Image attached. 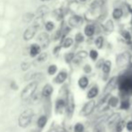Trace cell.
Listing matches in <instances>:
<instances>
[{
    "label": "cell",
    "instance_id": "83f0119b",
    "mask_svg": "<svg viewBox=\"0 0 132 132\" xmlns=\"http://www.w3.org/2000/svg\"><path fill=\"white\" fill-rule=\"evenodd\" d=\"M73 44V39L71 38H66L63 42V47L64 48H69Z\"/></svg>",
    "mask_w": 132,
    "mask_h": 132
},
{
    "label": "cell",
    "instance_id": "7a4b0ae2",
    "mask_svg": "<svg viewBox=\"0 0 132 132\" xmlns=\"http://www.w3.org/2000/svg\"><path fill=\"white\" fill-rule=\"evenodd\" d=\"M33 116V111L32 110L29 109L24 111L19 117V120H18V123L19 126L22 128H26L29 126V124L31 121V118Z\"/></svg>",
    "mask_w": 132,
    "mask_h": 132
},
{
    "label": "cell",
    "instance_id": "d4e9b609",
    "mask_svg": "<svg viewBox=\"0 0 132 132\" xmlns=\"http://www.w3.org/2000/svg\"><path fill=\"white\" fill-rule=\"evenodd\" d=\"M42 24H43V18L42 17H37L36 19L34 20V23H33V26H35L38 29V28L42 27Z\"/></svg>",
    "mask_w": 132,
    "mask_h": 132
},
{
    "label": "cell",
    "instance_id": "44dd1931",
    "mask_svg": "<svg viewBox=\"0 0 132 132\" xmlns=\"http://www.w3.org/2000/svg\"><path fill=\"white\" fill-rule=\"evenodd\" d=\"M64 107H65V102L62 99L57 100V103H56V110L57 111H60L64 109Z\"/></svg>",
    "mask_w": 132,
    "mask_h": 132
},
{
    "label": "cell",
    "instance_id": "f1b7e54d",
    "mask_svg": "<svg viewBox=\"0 0 132 132\" xmlns=\"http://www.w3.org/2000/svg\"><path fill=\"white\" fill-rule=\"evenodd\" d=\"M85 127L82 123H77L74 127V131L75 132H84Z\"/></svg>",
    "mask_w": 132,
    "mask_h": 132
},
{
    "label": "cell",
    "instance_id": "ac0fdd59",
    "mask_svg": "<svg viewBox=\"0 0 132 132\" xmlns=\"http://www.w3.org/2000/svg\"><path fill=\"white\" fill-rule=\"evenodd\" d=\"M104 29L107 31H112L114 29V24H113V22L111 20H108L104 24Z\"/></svg>",
    "mask_w": 132,
    "mask_h": 132
},
{
    "label": "cell",
    "instance_id": "60d3db41",
    "mask_svg": "<svg viewBox=\"0 0 132 132\" xmlns=\"http://www.w3.org/2000/svg\"><path fill=\"white\" fill-rule=\"evenodd\" d=\"M84 70H85V73H90L92 71V68H91L90 65H85V68H84Z\"/></svg>",
    "mask_w": 132,
    "mask_h": 132
},
{
    "label": "cell",
    "instance_id": "7402d4cb",
    "mask_svg": "<svg viewBox=\"0 0 132 132\" xmlns=\"http://www.w3.org/2000/svg\"><path fill=\"white\" fill-rule=\"evenodd\" d=\"M74 108H75V104H74V101H73V97L70 94L69 98H68V112L71 114L74 111Z\"/></svg>",
    "mask_w": 132,
    "mask_h": 132
},
{
    "label": "cell",
    "instance_id": "f546056e",
    "mask_svg": "<svg viewBox=\"0 0 132 132\" xmlns=\"http://www.w3.org/2000/svg\"><path fill=\"white\" fill-rule=\"evenodd\" d=\"M54 17L56 18L57 20H60L61 18H62L63 16V14H62V11H61V9H57V10L54 11V14H53Z\"/></svg>",
    "mask_w": 132,
    "mask_h": 132
},
{
    "label": "cell",
    "instance_id": "ee69618b",
    "mask_svg": "<svg viewBox=\"0 0 132 132\" xmlns=\"http://www.w3.org/2000/svg\"><path fill=\"white\" fill-rule=\"evenodd\" d=\"M40 1H47V0H40Z\"/></svg>",
    "mask_w": 132,
    "mask_h": 132
},
{
    "label": "cell",
    "instance_id": "8fae6325",
    "mask_svg": "<svg viewBox=\"0 0 132 132\" xmlns=\"http://www.w3.org/2000/svg\"><path fill=\"white\" fill-rule=\"evenodd\" d=\"M49 8L46 5H42L40 7H39L38 10H37V14H38V17H42L43 18L46 14L49 13Z\"/></svg>",
    "mask_w": 132,
    "mask_h": 132
},
{
    "label": "cell",
    "instance_id": "4316f807",
    "mask_svg": "<svg viewBox=\"0 0 132 132\" xmlns=\"http://www.w3.org/2000/svg\"><path fill=\"white\" fill-rule=\"evenodd\" d=\"M47 123V117L46 116H42L38 120V126L40 128H43Z\"/></svg>",
    "mask_w": 132,
    "mask_h": 132
},
{
    "label": "cell",
    "instance_id": "603a6c76",
    "mask_svg": "<svg viewBox=\"0 0 132 132\" xmlns=\"http://www.w3.org/2000/svg\"><path fill=\"white\" fill-rule=\"evenodd\" d=\"M129 107H130V103H129V100H123V101H121V103H120V109L127 111V110L129 109Z\"/></svg>",
    "mask_w": 132,
    "mask_h": 132
},
{
    "label": "cell",
    "instance_id": "836d02e7",
    "mask_svg": "<svg viewBox=\"0 0 132 132\" xmlns=\"http://www.w3.org/2000/svg\"><path fill=\"white\" fill-rule=\"evenodd\" d=\"M121 35L123 36V38L125 39V40H129V42H130V40H131V34L129 32V31H121Z\"/></svg>",
    "mask_w": 132,
    "mask_h": 132
},
{
    "label": "cell",
    "instance_id": "8d00e7d4",
    "mask_svg": "<svg viewBox=\"0 0 132 132\" xmlns=\"http://www.w3.org/2000/svg\"><path fill=\"white\" fill-rule=\"evenodd\" d=\"M74 57H75L74 53H68L66 55V57H65V59H66V61L68 63H70L74 59Z\"/></svg>",
    "mask_w": 132,
    "mask_h": 132
},
{
    "label": "cell",
    "instance_id": "ab89813d",
    "mask_svg": "<svg viewBox=\"0 0 132 132\" xmlns=\"http://www.w3.org/2000/svg\"><path fill=\"white\" fill-rule=\"evenodd\" d=\"M126 128H127L128 131H129V132L132 131V120H129V121L127 122V124H126Z\"/></svg>",
    "mask_w": 132,
    "mask_h": 132
},
{
    "label": "cell",
    "instance_id": "7bdbcfd3",
    "mask_svg": "<svg viewBox=\"0 0 132 132\" xmlns=\"http://www.w3.org/2000/svg\"><path fill=\"white\" fill-rule=\"evenodd\" d=\"M81 2H85V1H87V0H80Z\"/></svg>",
    "mask_w": 132,
    "mask_h": 132
},
{
    "label": "cell",
    "instance_id": "277c9868",
    "mask_svg": "<svg viewBox=\"0 0 132 132\" xmlns=\"http://www.w3.org/2000/svg\"><path fill=\"white\" fill-rule=\"evenodd\" d=\"M38 42L40 44V48H45L48 47V45L50 44V37L47 33L45 32H42L40 35L38 36Z\"/></svg>",
    "mask_w": 132,
    "mask_h": 132
},
{
    "label": "cell",
    "instance_id": "6da1fadb",
    "mask_svg": "<svg viewBox=\"0 0 132 132\" xmlns=\"http://www.w3.org/2000/svg\"><path fill=\"white\" fill-rule=\"evenodd\" d=\"M119 88L127 94H132V75L124 77L119 82Z\"/></svg>",
    "mask_w": 132,
    "mask_h": 132
},
{
    "label": "cell",
    "instance_id": "8992f818",
    "mask_svg": "<svg viewBox=\"0 0 132 132\" xmlns=\"http://www.w3.org/2000/svg\"><path fill=\"white\" fill-rule=\"evenodd\" d=\"M68 23L71 27H78L83 23V18L79 15H73L69 18Z\"/></svg>",
    "mask_w": 132,
    "mask_h": 132
},
{
    "label": "cell",
    "instance_id": "d6986e66",
    "mask_svg": "<svg viewBox=\"0 0 132 132\" xmlns=\"http://www.w3.org/2000/svg\"><path fill=\"white\" fill-rule=\"evenodd\" d=\"M120 120V115L119 114H114L110 118L109 120V125H113V124H117L118 123V120Z\"/></svg>",
    "mask_w": 132,
    "mask_h": 132
},
{
    "label": "cell",
    "instance_id": "cb8c5ba5",
    "mask_svg": "<svg viewBox=\"0 0 132 132\" xmlns=\"http://www.w3.org/2000/svg\"><path fill=\"white\" fill-rule=\"evenodd\" d=\"M103 38L102 36H99L96 38L95 40V46L97 47V49H102L103 46Z\"/></svg>",
    "mask_w": 132,
    "mask_h": 132
},
{
    "label": "cell",
    "instance_id": "9a60e30c",
    "mask_svg": "<svg viewBox=\"0 0 132 132\" xmlns=\"http://www.w3.org/2000/svg\"><path fill=\"white\" fill-rule=\"evenodd\" d=\"M52 92H53L52 86H51V85H46L45 86H44L43 90H42V94H43V96H45V97H48V96H50L52 94Z\"/></svg>",
    "mask_w": 132,
    "mask_h": 132
},
{
    "label": "cell",
    "instance_id": "30bf717a",
    "mask_svg": "<svg viewBox=\"0 0 132 132\" xmlns=\"http://www.w3.org/2000/svg\"><path fill=\"white\" fill-rule=\"evenodd\" d=\"M40 49L42 48H40V46L39 44H32L31 46V49H30V55H31V57H35V56L38 55L40 51Z\"/></svg>",
    "mask_w": 132,
    "mask_h": 132
},
{
    "label": "cell",
    "instance_id": "f35d334b",
    "mask_svg": "<svg viewBox=\"0 0 132 132\" xmlns=\"http://www.w3.org/2000/svg\"><path fill=\"white\" fill-rule=\"evenodd\" d=\"M77 56L79 59H85L87 57V52L86 51H79Z\"/></svg>",
    "mask_w": 132,
    "mask_h": 132
},
{
    "label": "cell",
    "instance_id": "e0dca14e",
    "mask_svg": "<svg viewBox=\"0 0 132 132\" xmlns=\"http://www.w3.org/2000/svg\"><path fill=\"white\" fill-rule=\"evenodd\" d=\"M108 103H109V105L111 107H116L119 103V99L117 97H115V96H111L109 99V101H108Z\"/></svg>",
    "mask_w": 132,
    "mask_h": 132
},
{
    "label": "cell",
    "instance_id": "1f68e13d",
    "mask_svg": "<svg viewBox=\"0 0 132 132\" xmlns=\"http://www.w3.org/2000/svg\"><path fill=\"white\" fill-rule=\"evenodd\" d=\"M89 56H90V57L93 59V60L95 61L96 59H98V52L95 51V50H92V51H90V53H89Z\"/></svg>",
    "mask_w": 132,
    "mask_h": 132
},
{
    "label": "cell",
    "instance_id": "3957f363",
    "mask_svg": "<svg viewBox=\"0 0 132 132\" xmlns=\"http://www.w3.org/2000/svg\"><path fill=\"white\" fill-rule=\"evenodd\" d=\"M37 86H38V83H37V82H32V83L29 84L27 86H25L21 94L22 99L27 100L28 98L31 97V96L34 94L35 91H36Z\"/></svg>",
    "mask_w": 132,
    "mask_h": 132
},
{
    "label": "cell",
    "instance_id": "d590c367",
    "mask_svg": "<svg viewBox=\"0 0 132 132\" xmlns=\"http://www.w3.org/2000/svg\"><path fill=\"white\" fill-rule=\"evenodd\" d=\"M47 57H48L47 53H42V54L39 55L37 60H38L39 62H43V61H45L46 59H47Z\"/></svg>",
    "mask_w": 132,
    "mask_h": 132
},
{
    "label": "cell",
    "instance_id": "e575fe53",
    "mask_svg": "<svg viewBox=\"0 0 132 132\" xmlns=\"http://www.w3.org/2000/svg\"><path fill=\"white\" fill-rule=\"evenodd\" d=\"M54 27H55V25H54V23H52V22H47V23H45V28L48 31H52V30L54 29Z\"/></svg>",
    "mask_w": 132,
    "mask_h": 132
},
{
    "label": "cell",
    "instance_id": "52a82bcc",
    "mask_svg": "<svg viewBox=\"0 0 132 132\" xmlns=\"http://www.w3.org/2000/svg\"><path fill=\"white\" fill-rule=\"evenodd\" d=\"M94 107H95V102L91 101L89 103H87L85 105V107L83 108V111H82V114L85 115V116H87V115L91 114L93 112V111L94 110Z\"/></svg>",
    "mask_w": 132,
    "mask_h": 132
},
{
    "label": "cell",
    "instance_id": "484cf974",
    "mask_svg": "<svg viewBox=\"0 0 132 132\" xmlns=\"http://www.w3.org/2000/svg\"><path fill=\"white\" fill-rule=\"evenodd\" d=\"M125 121L124 120H120L116 124V131L117 132H121L125 128Z\"/></svg>",
    "mask_w": 132,
    "mask_h": 132
},
{
    "label": "cell",
    "instance_id": "74e56055",
    "mask_svg": "<svg viewBox=\"0 0 132 132\" xmlns=\"http://www.w3.org/2000/svg\"><path fill=\"white\" fill-rule=\"evenodd\" d=\"M30 68V64L28 62H23L21 65V68L23 70V71H26V70L29 69Z\"/></svg>",
    "mask_w": 132,
    "mask_h": 132
},
{
    "label": "cell",
    "instance_id": "7c38bea8",
    "mask_svg": "<svg viewBox=\"0 0 132 132\" xmlns=\"http://www.w3.org/2000/svg\"><path fill=\"white\" fill-rule=\"evenodd\" d=\"M89 85V80L86 77H80L78 80V85L80 88L82 89H85Z\"/></svg>",
    "mask_w": 132,
    "mask_h": 132
},
{
    "label": "cell",
    "instance_id": "4fadbf2b",
    "mask_svg": "<svg viewBox=\"0 0 132 132\" xmlns=\"http://www.w3.org/2000/svg\"><path fill=\"white\" fill-rule=\"evenodd\" d=\"M94 26L93 24H87L85 28V34L87 37H92L94 33Z\"/></svg>",
    "mask_w": 132,
    "mask_h": 132
},
{
    "label": "cell",
    "instance_id": "5b68a950",
    "mask_svg": "<svg viewBox=\"0 0 132 132\" xmlns=\"http://www.w3.org/2000/svg\"><path fill=\"white\" fill-rule=\"evenodd\" d=\"M36 31H37V28L35 26H33V25L32 26L28 27L24 31V32H23V39H24L25 40H30L31 39H32L33 37H34Z\"/></svg>",
    "mask_w": 132,
    "mask_h": 132
},
{
    "label": "cell",
    "instance_id": "b9f144b4",
    "mask_svg": "<svg viewBox=\"0 0 132 132\" xmlns=\"http://www.w3.org/2000/svg\"><path fill=\"white\" fill-rule=\"evenodd\" d=\"M11 86H12V88H13V87H14V90H16V89H17V86H16V85H15V83H14V82H13V83L11 84Z\"/></svg>",
    "mask_w": 132,
    "mask_h": 132
},
{
    "label": "cell",
    "instance_id": "d6a6232c",
    "mask_svg": "<svg viewBox=\"0 0 132 132\" xmlns=\"http://www.w3.org/2000/svg\"><path fill=\"white\" fill-rule=\"evenodd\" d=\"M75 40L77 43H80V42H83L84 40H85V38H84V35L82 34V33L78 32V33H77V35H76Z\"/></svg>",
    "mask_w": 132,
    "mask_h": 132
},
{
    "label": "cell",
    "instance_id": "ffe728a7",
    "mask_svg": "<svg viewBox=\"0 0 132 132\" xmlns=\"http://www.w3.org/2000/svg\"><path fill=\"white\" fill-rule=\"evenodd\" d=\"M33 18H34V14H32L31 12L26 13V14L23 15V22H25V23H29V22L32 21Z\"/></svg>",
    "mask_w": 132,
    "mask_h": 132
},
{
    "label": "cell",
    "instance_id": "2e32d148",
    "mask_svg": "<svg viewBox=\"0 0 132 132\" xmlns=\"http://www.w3.org/2000/svg\"><path fill=\"white\" fill-rule=\"evenodd\" d=\"M123 15V12L120 8H115L112 12V17L114 18L115 20H119L122 17Z\"/></svg>",
    "mask_w": 132,
    "mask_h": 132
},
{
    "label": "cell",
    "instance_id": "9c48e42d",
    "mask_svg": "<svg viewBox=\"0 0 132 132\" xmlns=\"http://www.w3.org/2000/svg\"><path fill=\"white\" fill-rule=\"evenodd\" d=\"M99 94V88L98 86H93L87 93V98L88 99H94Z\"/></svg>",
    "mask_w": 132,
    "mask_h": 132
},
{
    "label": "cell",
    "instance_id": "5bb4252c",
    "mask_svg": "<svg viewBox=\"0 0 132 132\" xmlns=\"http://www.w3.org/2000/svg\"><path fill=\"white\" fill-rule=\"evenodd\" d=\"M111 62L110 60H106L103 64V66H102V69H103V72L105 75H108L111 72Z\"/></svg>",
    "mask_w": 132,
    "mask_h": 132
},
{
    "label": "cell",
    "instance_id": "ba28073f",
    "mask_svg": "<svg viewBox=\"0 0 132 132\" xmlns=\"http://www.w3.org/2000/svg\"><path fill=\"white\" fill-rule=\"evenodd\" d=\"M67 77H68V74H67L65 71H61L57 74V76L56 77V78L54 81H55L57 84H62L66 81Z\"/></svg>",
    "mask_w": 132,
    "mask_h": 132
},
{
    "label": "cell",
    "instance_id": "4dcf8cb0",
    "mask_svg": "<svg viewBox=\"0 0 132 132\" xmlns=\"http://www.w3.org/2000/svg\"><path fill=\"white\" fill-rule=\"evenodd\" d=\"M57 66H55V65H51V66L49 67V68H48V73L50 74V75H54V74L57 72Z\"/></svg>",
    "mask_w": 132,
    "mask_h": 132
}]
</instances>
